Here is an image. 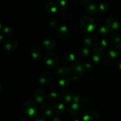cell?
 Wrapping results in <instances>:
<instances>
[{"label":"cell","instance_id":"cell-1","mask_svg":"<svg viewBox=\"0 0 121 121\" xmlns=\"http://www.w3.org/2000/svg\"><path fill=\"white\" fill-rule=\"evenodd\" d=\"M80 29L84 33H91L95 28V22L90 17L83 16L80 20Z\"/></svg>","mask_w":121,"mask_h":121},{"label":"cell","instance_id":"cell-2","mask_svg":"<svg viewBox=\"0 0 121 121\" xmlns=\"http://www.w3.org/2000/svg\"><path fill=\"white\" fill-rule=\"evenodd\" d=\"M118 61V53L116 51L109 50L103 57V63L108 67L114 65Z\"/></svg>","mask_w":121,"mask_h":121},{"label":"cell","instance_id":"cell-3","mask_svg":"<svg viewBox=\"0 0 121 121\" xmlns=\"http://www.w3.org/2000/svg\"><path fill=\"white\" fill-rule=\"evenodd\" d=\"M43 62L48 67L56 68L59 63V59L55 53H47L44 56Z\"/></svg>","mask_w":121,"mask_h":121},{"label":"cell","instance_id":"cell-4","mask_svg":"<svg viewBox=\"0 0 121 121\" xmlns=\"http://www.w3.org/2000/svg\"><path fill=\"white\" fill-rule=\"evenodd\" d=\"M22 109L25 115L31 117L36 113L37 111V106L34 101L28 100L24 103L22 105Z\"/></svg>","mask_w":121,"mask_h":121},{"label":"cell","instance_id":"cell-5","mask_svg":"<svg viewBox=\"0 0 121 121\" xmlns=\"http://www.w3.org/2000/svg\"><path fill=\"white\" fill-rule=\"evenodd\" d=\"M105 26L109 31L115 33L119 28V22L118 20L114 17H109L105 21Z\"/></svg>","mask_w":121,"mask_h":121},{"label":"cell","instance_id":"cell-6","mask_svg":"<svg viewBox=\"0 0 121 121\" xmlns=\"http://www.w3.org/2000/svg\"><path fill=\"white\" fill-rule=\"evenodd\" d=\"M100 118V113L94 109H90L85 111L82 115L83 121H98Z\"/></svg>","mask_w":121,"mask_h":121},{"label":"cell","instance_id":"cell-7","mask_svg":"<svg viewBox=\"0 0 121 121\" xmlns=\"http://www.w3.org/2000/svg\"><path fill=\"white\" fill-rule=\"evenodd\" d=\"M71 69L76 76H82L86 72L85 66L80 61H74L71 66Z\"/></svg>","mask_w":121,"mask_h":121},{"label":"cell","instance_id":"cell-8","mask_svg":"<svg viewBox=\"0 0 121 121\" xmlns=\"http://www.w3.org/2000/svg\"><path fill=\"white\" fill-rule=\"evenodd\" d=\"M53 76L50 72H43L40 74L39 78L40 83L43 85H48L53 81Z\"/></svg>","mask_w":121,"mask_h":121},{"label":"cell","instance_id":"cell-9","mask_svg":"<svg viewBox=\"0 0 121 121\" xmlns=\"http://www.w3.org/2000/svg\"><path fill=\"white\" fill-rule=\"evenodd\" d=\"M84 43L87 47H95L98 44V40L96 37L92 34H87L84 37Z\"/></svg>","mask_w":121,"mask_h":121},{"label":"cell","instance_id":"cell-10","mask_svg":"<svg viewBox=\"0 0 121 121\" xmlns=\"http://www.w3.org/2000/svg\"><path fill=\"white\" fill-rule=\"evenodd\" d=\"M104 50L100 47H94L92 50V59L95 62H99L104 57Z\"/></svg>","mask_w":121,"mask_h":121},{"label":"cell","instance_id":"cell-11","mask_svg":"<svg viewBox=\"0 0 121 121\" xmlns=\"http://www.w3.org/2000/svg\"><path fill=\"white\" fill-rule=\"evenodd\" d=\"M72 72L71 67L68 66H62L56 67L54 70V74L57 76H63L65 75H68Z\"/></svg>","mask_w":121,"mask_h":121},{"label":"cell","instance_id":"cell-12","mask_svg":"<svg viewBox=\"0 0 121 121\" xmlns=\"http://www.w3.org/2000/svg\"><path fill=\"white\" fill-rule=\"evenodd\" d=\"M4 48L9 52H13L17 49L18 47V43L15 39H9L4 43Z\"/></svg>","mask_w":121,"mask_h":121},{"label":"cell","instance_id":"cell-13","mask_svg":"<svg viewBox=\"0 0 121 121\" xmlns=\"http://www.w3.org/2000/svg\"><path fill=\"white\" fill-rule=\"evenodd\" d=\"M74 95L70 91H65L60 93L59 95V99L63 104H69L72 100Z\"/></svg>","mask_w":121,"mask_h":121},{"label":"cell","instance_id":"cell-14","mask_svg":"<svg viewBox=\"0 0 121 121\" xmlns=\"http://www.w3.org/2000/svg\"><path fill=\"white\" fill-rule=\"evenodd\" d=\"M56 34L61 39H65L67 37L69 33L68 28L65 25H60V26L57 27L56 29Z\"/></svg>","mask_w":121,"mask_h":121},{"label":"cell","instance_id":"cell-15","mask_svg":"<svg viewBox=\"0 0 121 121\" xmlns=\"http://www.w3.org/2000/svg\"><path fill=\"white\" fill-rule=\"evenodd\" d=\"M42 46L47 51H52L55 48L56 43L53 39H47L43 41Z\"/></svg>","mask_w":121,"mask_h":121},{"label":"cell","instance_id":"cell-16","mask_svg":"<svg viewBox=\"0 0 121 121\" xmlns=\"http://www.w3.org/2000/svg\"><path fill=\"white\" fill-rule=\"evenodd\" d=\"M82 111L81 106L78 103L73 102L71 104L69 108V112L71 115L73 117H78L80 115Z\"/></svg>","mask_w":121,"mask_h":121},{"label":"cell","instance_id":"cell-17","mask_svg":"<svg viewBox=\"0 0 121 121\" xmlns=\"http://www.w3.org/2000/svg\"><path fill=\"white\" fill-rule=\"evenodd\" d=\"M46 96V93L42 89H37L35 90L33 94L34 99L37 102L42 103Z\"/></svg>","mask_w":121,"mask_h":121},{"label":"cell","instance_id":"cell-18","mask_svg":"<svg viewBox=\"0 0 121 121\" xmlns=\"http://www.w3.org/2000/svg\"><path fill=\"white\" fill-rule=\"evenodd\" d=\"M44 8L47 13L50 14H54L57 11L58 5L54 2H48L45 4Z\"/></svg>","mask_w":121,"mask_h":121},{"label":"cell","instance_id":"cell-19","mask_svg":"<svg viewBox=\"0 0 121 121\" xmlns=\"http://www.w3.org/2000/svg\"><path fill=\"white\" fill-rule=\"evenodd\" d=\"M65 109H66V107H65V104L63 103H57L53 106L52 109H53V112L55 114H56L57 115H59L60 114H62L65 112Z\"/></svg>","mask_w":121,"mask_h":121},{"label":"cell","instance_id":"cell-20","mask_svg":"<svg viewBox=\"0 0 121 121\" xmlns=\"http://www.w3.org/2000/svg\"><path fill=\"white\" fill-rule=\"evenodd\" d=\"M70 84V80L69 78H66V77H64V78H61L58 82V87L60 89H66L69 87Z\"/></svg>","mask_w":121,"mask_h":121},{"label":"cell","instance_id":"cell-21","mask_svg":"<svg viewBox=\"0 0 121 121\" xmlns=\"http://www.w3.org/2000/svg\"><path fill=\"white\" fill-rule=\"evenodd\" d=\"M86 11L87 14L91 15V16H93L98 14V11H99V8L96 5L93 4H91L86 7Z\"/></svg>","mask_w":121,"mask_h":121},{"label":"cell","instance_id":"cell-22","mask_svg":"<svg viewBox=\"0 0 121 121\" xmlns=\"http://www.w3.org/2000/svg\"><path fill=\"white\" fill-rule=\"evenodd\" d=\"M31 56L33 58L35 59H39L42 56V52L39 47H33L31 48L30 50Z\"/></svg>","mask_w":121,"mask_h":121},{"label":"cell","instance_id":"cell-23","mask_svg":"<svg viewBox=\"0 0 121 121\" xmlns=\"http://www.w3.org/2000/svg\"><path fill=\"white\" fill-rule=\"evenodd\" d=\"M111 43L113 48L121 51V39L119 36H113L111 39Z\"/></svg>","mask_w":121,"mask_h":121},{"label":"cell","instance_id":"cell-24","mask_svg":"<svg viewBox=\"0 0 121 121\" xmlns=\"http://www.w3.org/2000/svg\"><path fill=\"white\" fill-rule=\"evenodd\" d=\"M64 59L66 60L67 62H73L76 59V56L74 53L73 52L68 51L64 53L63 55Z\"/></svg>","mask_w":121,"mask_h":121},{"label":"cell","instance_id":"cell-25","mask_svg":"<svg viewBox=\"0 0 121 121\" xmlns=\"http://www.w3.org/2000/svg\"><path fill=\"white\" fill-rule=\"evenodd\" d=\"M41 111H42L43 113L45 115L47 116V117H50L53 112V109L48 105H47L46 104H42V106H41Z\"/></svg>","mask_w":121,"mask_h":121},{"label":"cell","instance_id":"cell-26","mask_svg":"<svg viewBox=\"0 0 121 121\" xmlns=\"http://www.w3.org/2000/svg\"><path fill=\"white\" fill-rule=\"evenodd\" d=\"M110 8V4L106 0H103L100 2L99 5V8L101 11H106L108 10Z\"/></svg>","mask_w":121,"mask_h":121},{"label":"cell","instance_id":"cell-27","mask_svg":"<svg viewBox=\"0 0 121 121\" xmlns=\"http://www.w3.org/2000/svg\"><path fill=\"white\" fill-rule=\"evenodd\" d=\"M98 34L102 37H105L108 36L109 35V31L107 29V28L106 27V26H101L98 28Z\"/></svg>","mask_w":121,"mask_h":121},{"label":"cell","instance_id":"cell-28","mask_svg":"<svg viewBox=\"0 0 121 121\" xmlns=\"http://www.w3.org/2000/svg\"><path fill=\"white\" fill-rule=\"evenodd\" d=\"M90 53L91 51L89 48L87 46L81 47L80 49V54L83 57H87L90 55Z\"/></svg>","mask_w":121,"mask_h":121},{"label":"cell","instance_id":"cell-29","mask_svg":"<svg viewBox=\"0 0 121 121\" xmlns=\"http://www.w3.org/2000/svg\"><path fill=\"white\" fill-rule=\"evenodd\" d=\"M57 97L59 98V96L57 95V92L53 91L51 92L48 95V100L50 102H54L57 99Z\"/></svg>","mask_w":121,"mask_h":121},{"label":"cell","instance_id":"cell-30","mask_svg":"<svg viewBox=\"0 0 121 121\" xmlns=\"http://www.w3.org/2000/svg\"><path fill=\"white\" fill-rule=\"evenodd\" d=\"M3 33L7 36L13 35V33H14V28L10 26H7V27L4 28Z\"/></svg>","mask_w":121,"mask_h":121},{"label":"cell","instance_id":"cell-31","mask_svg":"<svg viewBox=\"0 0 121 121\" xmlns=\"http://www.w3.org/2000/svg\"><path fill=\"white\" fill-rule=\"evenodd\" d=\"M56 3L59 7L61 8H65L67 7L68 1L67 0H56Z\"/></svg>","mask_w":121,"mask_h":121},{"label":"cell","instance_id":"cell-32","mask_svg":"<svg viewBox=\"0 0 121 121\" xmlns=\"http://www.w3.org/2000/svg\"><path fill=\"white\" fill-rule=\"evenodd\" d=\"M78 2L82 6H83V7L86 6L87 7L89 5L92 4V0H78Z\"/></svg>","mask_w":121,"mask_h":121},{"label":"cell","instance_id":"cell-33","mask_svg":"<svg viewBox=\"0 0 121 121\" xmlns=\"http://www.w3.org/2000/svg\"><path fill=\"white\" fill-rule=\"evenodd\" d=\"M47 22H48V24L49 26H52V27H54V26H56L57 21L54 18L50 17L47 19Z\"/></svg>","mask_w":121,"mask_h":121},{"label":"cell","instance_id":"cell-34","mask_svg":"<svg viewBox=\"0 0 121 121\" xmlns=\"http://www.w3.org/2000/svg\"><path fill=\"white\" fill-rule=\"evenodd\" d=\"M100 45H101V48H105V49H106L109 47V42L106 39H102L101 41H100Z\"/></svg>","mask_w":121,"mask_h":121},{"label":"cell","instance_id":"cell-35","mask_svg":"<svg viewBox=\"0 0 121 121\" xmlns=\"http://www.w3.org/2000/svg\"><path fill=\"white\" fill-rule=\"evenodd\" d=\"M34 121H47L46 117L41 114H38L35 116Z\"/></svg>","mask_w":121,"mask_h":121},{"label":"cell","instance_id":"cell-36","mask_svg":"<svg viewBox=\"0 0 121 121\" xmlns=\"http://www.w3.org/2000/svg\"><path fill=\"white\" fill-rule=\"evenodd\" d=\"M89 102V98L87 96H81V99H80V104H83V105H87L88 103Z\"/></svg>","mask_w":121,"mask_h":121},{"label":"cell","instance_id":"cell-37","mask_svg":"<svg viewBox=\"0 0 121 121\" xmlns=\"http://www.w3.org/2000/svg\"><path fill=\"white\" fill-rule=\"evenodd\" d=\"M80 99H81V96L79 95H74V96H73V102L78 103V104H79V103L80 102Z\"/></svg>","mask_w":121,"mask_h":121},{"label":"cell","instance_id":"cell-38","mask_svg":"<svg viewBox=\"0 0 121 121\" xmlns=\"http://www.w3.org/2000/svg\"><path fill=\"white\" fill-rule=\"evenodd\" d=\"M85 66V68H86V70H91L93 69V65L91 63H86Z\"/></svg>","mask_w":121,"mask_h":121},{"label":"cell","instance_id":"cell-39","mask_svg":"<svg viewBox=\"0 0 121 121\" xmlns=\"http://www.w3.org/2000/svg\"><path fill=\"white\" fill-rule=\"evenodd\" d=\"M53 121H61V119L60 118V117L56 116V117H54L53 118Z\"/></svg>","mask_w":121,"mask_h":121},{"label":"cell","instance_id":"cell-40","mask_svg":"<svg viewBox=\"0 0 121 121\" xmlns=\"http://www.w3.org/2000/svg\"><path fill=\"white\" fill-rule=\"evenodd\" d=\"M4 39L3 36L0 34V44L4 42Z\"/></svg>","mask_w":121,"mask_h":121},{"label":"cell","instance_id":"cell-41","mask_svg":"<svg viewBox=\"0 0 121 121\" xmlns=\"http://www.w3.org/2000/svg\"><path fill=\"white\" fill-rule=\"evenodd\" d=\"M118 65H119V69L121 70V57L120 58V59L119 60V62H118Z\"/></svg>","mask_w":121,"mask_h":121},{"label":"cell","instance_id":"cell-42","mask_svg":"<svg viewBox=\"0 0 121 121\" xmlns=\"http://www.w3.org/2000/svg\"><path fill=\"white\" fill-rule=\"evenodd\" d=\"M18 121H28L27 119H25V118H21V119H20L18 120Z\"/></svg>","mask_w":121,"mask_h":121},{"label":"cell","instance_id":"cell-43","mask_svg":"<svg viewBox=\"0 0 121 121\" xmlns=\"http://www.w3.org/2000/svg\"><path fill=\"white\" fill-rule=\"evenodd\" d=\"M80 121L79 120V119H78V118H73V119H72V121Z\"/></svg>","mask_w":121,"mask_h":121},{"label":"cell","instance_id":"cell-44","mask_svg":"<svg viewBox=\"0 0 121 121\" xmlns=\"http://www.w3.org/2000/svg\"><path fill=\"white\" fill-rule=\"evenodd\" d=\"M1 28H2V24H1V21H0V29H1Z\"/></svg>","mask_w":121,"mask_h":121},{"label":"cell","instance_id":"cell-45","mask_svg":"<svg viewBox=\"0 0 121 121\" xmlns=\"http://www.w3.org/2000/svg\"><path fill=\"white\" fill-rule=\"evenodd\" d=\"M1 89H2V86H1V84L0 83V91L1 90Z\"/></svg>","mask_w":121,"mask_h":121},{"label":"cell","instance_id":"cell-46","mask_svg":"<svg viewBox=\"0 0 121 121\" xmlns=\"http://www.w3.org/2000/svg\"><path fill=\"white\" fill-rule=\"evenodd\" d=\"M44 1H48V0H44Z\"/></svg>","mask_w":121,"mask_h":121}]
</instances>
